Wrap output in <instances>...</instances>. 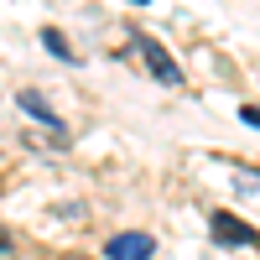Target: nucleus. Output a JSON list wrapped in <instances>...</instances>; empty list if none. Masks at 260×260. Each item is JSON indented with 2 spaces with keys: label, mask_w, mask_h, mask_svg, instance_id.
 Wrapping results in <instances>:
<instances>
[{
  "label": "nucleus",
  "mask_w": 260,
  "mask_h": 260,
  "mask_svg": "<svg viewBox=\"0 0 260 260\" xmlns=\"http://www.w3.org/2000/svg\"><path fill=\"white\" fill-rule=\"evenodd\" d=\"M213 240H219V245H245V250H260V234H255L245 219H234V213H213Z\"/></svg>",
  "instance_id": "1"
},
{
  "label": "nucleus",
  "mask_w": 260,
  "mask_h": 260,
  "mask_svg": "<svg viewBox=\"0 0 260 260\" xmlns=\"http://www.w3.org/2000/svg\"><path fill=\"white\" fill-rule=\"evenodd\" d=\"M136 47L146 52V62H151V73H156L161 83H182V73H177V62H172V52L161 47L156 37H136Z\"/></svg>",
  "instance_id": "2"
},
{
  "label": "nucleus",
  "mask_w": 260,
  "mask_h": 260,
  "mask_svg": "<svg viewBox=\"0 0 260 260\" xmlns=\"http://www.w3.org/2000/svg\"><path fill=\"white\" fill-rule=\"evenodd\" d=\"M104 250H110V260H151L156 245H151V234H115Z\"/></svg>",
  "instance_id": "3"
},
{
  "label": "nucleus",
  "mask_w": 260,
  "mask_h": 260,
  "mask_svg": "<svg viewBox=\"0 0 260 260\" xmlns=\"http://www.w3.org/2000/svg\"><path fill=\"white\" fill-rule=\"evenodd\" d=\"M21 110H31L37 120H47V125L57 130V115H52V104H47V99H42L37 89H26V94H21Z\"/></svg>",
  "instance_id": "4"
},
{
  "label": "nucleus",
  "mask_w": 260,
  "mask_h": 260,
  "mask_svg": "<svg viewBox=\"0 0 260 260\" xmlns=\"http://www.w3.org/2000/svg\"><path fill=\"white\" fill-rule=\"evenodd\" d=\"M42 47H47V52H57V57H73V47H68V42H62L57 31H42Z\"/></svg>",
  "instance_id": "5"
},
{
  "label": "nucleus",
  "mask_w": 260,
  "mask_h": 260,
  "mask_svg": "<svg viewBox=\"0 0 260 260\" xmlns=\"http://www.w3.org/2000/svg\"><path fill=\"white\" fill-rule=\"evenodd\" d=\"M240 120H245L250 130H260V110H255V104H245V110H240Z\"/></svg>",
  "instance_id": "6"
},
{
  "label": "nucleus",
  "mask_w": 260,
  "mask_h": 260,
  "mask_svg": "<svg viewBox=\"0 0 260 260\" xmlns=\"http://www.w3.org/2000/svg\"><path fill=\"white\" fill-rule=\"evenodd\" d=\"M6 245H11V240H6V234H0V255H6Z\"/></svg>",
  "instance_id": "7"
},
{
  "label": "nucleus",
  "mask_w": 260,
  "mask_h": 260,
  "mask_svg": "<svg viewBox=\"0 0 260 260\" xmlns=\"http://www.w3.org/2000/svg\"><path fill=\"white\" fill-rule=\"evenodd\" d=\"M62 260H89V255H62Z\"/></svg>",
  "instance_id": "8"
},
{
  "label": "nucleus",
  "mask_w": 260,
  "mask_h": 260,
  "mask_svg": "<svg viewBox=\"0 0 260 260\" xmlns=\"http://www.w3.org/2000/svg\"><path fill=\"white\" fill-rule=\"evenodd\" d=\"M141 6H146V0H141Z\"/></svg>",
  "instance_id": "9"
}]
</instances>
